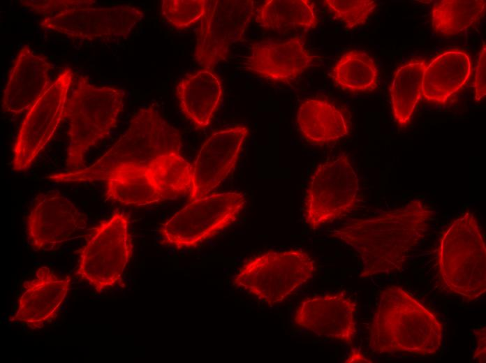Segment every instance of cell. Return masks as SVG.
I'll use <instances>...</instances> for the list:
<instances>
[{
  "mask_svg": "<svg viewBox=\"0 0 486 363\" xmlns=\"http://www.w3.org/2000/svg\"><path fill=\"white\" fill-rule=\"evenodd\" d=\"M106 198L125 205L142 206L165 200L148 174L141 170L115 173L106 180Z\"/></svg>",
  "mask_w": 486,
  "mask_h": 363,
  "instance_id": "obj_26",
  "label": "cell"
},
{
  "mask_svg": "<svg viewBox=\"0 0 486 363\" xmlns=\"http://www.w3.org/2000/svg\"><path fill=\"white\" fill-rule=\"evenodd\" d=\"M358 349L352 350L345 362H371Z\"/></svg>",
  "mask_w": 486,
  "mask_h": 363,
  "instance_id": "obj_32",
  "label": "cell"
},
{
  "mask_svg": "<svg viewBox=\"0 0 486 363\" xmlns=\"http://www.w3.org/2000/svg\"><path fill=\"white\" fill-rule=\"evenodd\" d=\"M471 64L470 56L461 50H449L437 55L427 65L424 73L423 98L445 104L468 82Z\"/></svg>",
  "mask_w": 486,
  "mask_h": 363,
  "instance_id": "obj_20",
  "label": "cell"
},
{
  "mask_svg": "<svg viewBox=\"0 0 486 363\" xmlns=\"http://www.w3.org/2000/svg\"><path fill=\"white\" fill-rule=\"evenodd\" d=\"M255 20L260 27L275 30L316 27L318 17L314 1L309 0H269L256 10Z\"/></svg>",
  "mask_w": 486,
  "mask_h": 363,
  "instance_id": "obj_22",
  "label": "cell"
},
{
  "mask_svg": "<svg viewBox=\"0 0 486 363\" xmlns=\"http://www.w3.org/2000/svg\"><path fill=\"white\" fill-rule=\"evenodd\" d=\"M433 215L422 200L414 199L376 216L351 219L330 235L358 254L361 279L392 274L402 269L411 251L426 235Z\"/></svg>",
  "mask_w": 486,
  "mask_h": 363,
  "instance_id": "obj_1",
  "label": "cell"
},
{
  "mask_svg": "<svg viewBox=\"0 0 486 363\" xmlns=\"http://www.w3.org/2000/svg\"><path fill=\"white\" fill-rule=\"evenodd\" d=\"M52 65L47 58L36 54L28 45L17 54L2 96V108L11 114L28 110L51 83Z\"/></svg>",
  "mask_w": 486,
  "mask_h": 363,
  "instance_id": "obj_18",
  "label": "cell"
},
{
  "mask_svg": "<svg viewBox=\"0 0 486 363\" xmlns=\"http://www.w3.org/2000/svg\"><path fill=\"white\" fill-rule=\"evenodd\" d=\"M124 91L114 87H97L80 76L65 108L69 121L66 165L70 171L84 168L88 151L106 138L117 125L124 108Z\"/></svg>",
  "mask_w": 486,
  "mask_h": 363,
  "instance_id": "obj_4",
  "label": "cell"
},
{
  "mask_svg": "<svg viewBox=\"0 0 486 363\" xmlns=\"http://www.w3.org/2000/svg\"><path fill=\"white\" fill-rule=\"evenodd\" d=\"M73 73L65 68L27 110L13 147L15 170L29 168L54 134L65 116Z\"/></svg>",
  "mask_w": 486,
  "mask_h": 363,
  "instance_id": "obj_10",
  "label": "cell"
},
{
  "mask_svg": "<svg viewBox=\"0 0 486 363\" xmlns=\"http://www.w3.org/2000/svg\"><path fill=\"white\" fill-rule=\"evenodd\" d=\"M143 17L142 10L131 6L91 7L45 17L40 25L71 38L113 40L126 38Z\"/></svg>",
  "mask_w": 486,
  "mask_h": 363,
  "instance_id": "obj_12",
  "label": "cell"
},
{
  "mask_svg": "<svg viewBox=\"0 0 486 363\" xmlns=\"http://www.w3.org/2000/svg\"><path fill=\"white\" fill-rule=\"evenodd\" d=\"M128 225V216L115 212L94 229L80 251L75 274L98 292L122 278L132 255Z\"/></svg>",
  "mask_w": 486,
  "mask_h": 363,
  "instance_id": "obj_7",
  "label": "cell"
},
{
  "mask_svg": "<svg viewBox=\"0 0 486 363\" xmlns=\"http://www.w3.org/2000/svg\"><path fill=\"white\" fill-rule=\"evenodd\" d=\"M245 203L244 195L235 191L192 201L161 225L162 242L177 249L196 246L232 224Z\"/></svg>",
  "mask_w": 486,
  "mask_h": 363,
  "instance_id": "obj_9",
  "label": "cell"
},
{
  "mask_svg": "<svg viewBox=\"0 0 486 363\" xmlns=\"http://www.w3.org/2000/svg\"><path fill=\"white\" fill-rule=\"evenodd\" d=\"M297 123L304 138L314 145L339 140L350 131L346 114L323 98H307L302 101L297 110Z\"/></svg>",
  "mask_w": 486,
  "mask_h": 363,
  "instance_id": "obj_21",
  "label": "cell"
},
{
  "mask_svg": "<svg viewBox=\"0 0 486 363\" xmlns=\"http://www.w3.org/2000/svg\"><path fill=\"white\" fill-rule=\"evenodd\" d=\"M355 312L356 303L340 291L304 299L294 322L317 336L351 344L356 334Z\"/></svg>",
  "mask_w": 486,
  "mask_h": 363,
  "instance_id": "obj_15",
  "label": "cell"
},
{
  "mask_svg": "<svg viewBox=\"0 0 486 363\" xmlns=\"http://www.w3.org/2000/svg\"><path fill=\"white\" fill-rule=\"evenodd\" d=\"M254 13L251 0L205 1L196 34V61L211 69L225 59L231 45L244 36Z\"/></svg>",
  "mask_w": 486,
  "mask_h": 363,
  "instance_id": "obj_11",
  "label": "cell"
},
{
  "mask_svg": "<svg viewBox=\"0 0 486 363\" xmlns=\"http://www.w3.org/2000/svg\"><path fill=\"white\" fill-rule=\"evenodd\" d=\"M443 325L436 316L397 286L380 293L369 325V346L378 354H436L442 343Z\"/></svg>",
  "mask_w": 486,
  "mask_h": 363,
  "instance_id": "obj_3",
  "label": "cell"
},
{
  "mask_svg": "<svg viewBox=\"0 0 486 363\" xmlns=\"http://www.w3.org/2000/svg\"><path fill=\"white\" fill-rule=\"evenodd\" d=\"M69 276L59 277L47 267H40L35 276L25 281L17 307L10 321L38 329L54 320L70 290Z\"/></svg>",
  "mask_w": 486,
  "mask_h": 363,
  "instance_id": "obj_17",
  "label": "cell"
},
{
  "mask_svg": "<svg viewBox=\"0 0 486 363\" xmlns=\"http://www.w3.org/2000/svg\"><path fill=\"white\" fill-rule=\"evenodd\" d=\"M248 133L243 126L226 128L213 133L203 143L192 166L189 202L207 196L227 177Z\"/></svg>",
  "mask_w": 486,
  "mask_h": 363,
  "instance_id": "obj_14",
  "label": "cell"
},
{
  "mask_svg": "<svg viewBox=\"0 0 486 363\" xmlns=\"http://www.w3.org/2000/svg\"><path fill=\"white\" fill-rule=\"evenodd\" d=\"M179 131L171 126L154 105L140 108L127 131L92 165L48 176L58 183L106 181L124 171L148 172L180 154Z\"/></svg>",
  "mask_w": 486,
  "mask_h": 363,
  "instance_id": "obj_2",
  "label": "cell"
},
{
  "mask_svg": "<svg viewBox=\"0 0 486 363\" xmlns=\"http://www.w3.org/2000/svg\"><path fill=\"white\" fill-rule=\"evenodd\" d=\"M323 3L348 29L364 24L377 6L373 0H325Z\"/></svg>",
  "mask_w": 486,
  "mask_h": 363,
  "instance_id": "obj_27",
  "label": "cell"
},
{
  "mask_svg": "<svg viewBox=\"0 0 486 363\" xmlns=\"http://www.w3.org/2000/svg\"><path fill=\"white\" fill-rule=\"evenodd\" d=\"M478 220L471 212L455 218L442 234L437 250L441 283L467 302L486 290V249Z\"/></svg>",
  "mask_w": 486,
  "mask_h": 363,
  "instance_id": "obj_5",
  "label": "cell"
},
{
  "mask_svg": "<svg viewBox=\"0 0 486 363\" xmlns=\"http://www.w3.org/2000/svg\"><path fill=\"white\" fill-rule=\"evenodd\" d=\"M485 0H441L431 12L434 30L446 36L459 34L478 24L485 14Z\"/></svg>",
  "mask_w": 486,
  "mask_h": 363,
  "instance_id": "obj_25",
  "label": "cell"
},
{
  "mask_svg": "<svg viewBox=\"0 0 486 363\" xmlns=\"http://www.w3.org/2000/svg\"><path fill=\"white\" fill-rule=\"evenodd\" d=\"M485 66H486V48L483 43V47L478 54L476 67L474 78V98L479 101L486 94L485 90Z\"/></svg>",
  "mask_w": 486,
  "mask_h": 363,
  "instance_id": "obj_30",
  "label": "cell"
},
{
  "mask_svg": "<svg viewBox=\"0 0 486 363\" xmlns=\"http://www.w3.org/2000/svg\"><path fill=\"white\" fill-rule=\"evenodd\" d=\"M334 84L353 93L374 91L378 83V71L373 59L365 52L353 50L344 53L330 71Z\"/></svg>",
  "mask_w": 486,
  "mask_h": 363,
  "instance_id": "obj_24",
  "label": "cell"
},
{
  "mask_svg": "<svg viewBox=\"0 0 486 363\" xmlns=\"http://www.w3.org/2000/svg\"><path fill=\"white\" fill-rule=\"evenodd\" d=\"M314 59L304 38L296 36L281 41L267 39L252 43L244 66L262 77L287 83L307 70Z\"/></svg>",
  "mask_w": 486,
  "mask_h": 363,
  "instance_id": "obj_16",
  "label": "cell"
},
{
  "mask_svg": "<svg viewBox=\"0 0 486 363\" xmlns=\"http://www.w3.org/2000/svg\"><path fill=\"white\" fill-rule=\"evenodd\" d=\"M205 0H163L161 13L177 28H185L202 18Z\"/></svg>",
  "mask_w": 486,
  "mask_h": 363,
  "instance_id": "obj_28",
  "label": "cell"
},
{
  "mask_svg": "<svg viewBox=\"0 0 486 363\" xmlns=\"http://www.w3.org/2000/svg\"><path fill=\"white\" fill-rule=\"evenodd\" d=\"M179 106L197 128L207 127L217 110L223 94L220 77L204 68L185 76L177 86Z\"/></svg>",
  "mask_w": 486,
  "mask_h": 363,
  "instance_id": "obj_19",
  "label": "cell"
},
{
  "mask_svg": "<svg viewBox=\"0 0 486 363\" xmlns=\"http://www.w3.org/2000/svg\"><path fill=\"white\" fill-rule=\"evenodd\" d=\"M427 62L412 59L399 67L390 89L395 119L401 126L407 125L422 96V81Z\"/></svg>",
  "mask_w": 486,
  "mask_h": 363,
  "instance_id": "obj_23",
  "label": "cell"
},
{
  "mask_svg": "<svg viewBox=\"0 0 486 363\" xmlns=\"http://www.w3.org/2000/svg\"><path fill=\"white\" fill-rule=\"evenodd\" d=\"M21 3L31 11L43 15L45 17H54L75 9L91 8L96 5V1L92 0H31L21 1Z\"/></svg>",
  "mask_w": 486,
  "mask_h": 363,
  "instance_id": "obj_29",
  "label": "cell"
},
{
  "mask_svg": "<svg viewBox=\"0 0 486 363\" xmlns=\"http://www.w3.org/2000/svg\"><path fill=\"white\" fill-rule=\"evenodd\" d=\"M477 339V347L473 353V359L478 362H485L486 339L485 327L474 331Z\"/></svg>",
  "mask_w": 486,
  "mask_h": 363,
  "instance_id": "obj_31",
  "label": "cell"
},
{
  "mask_svg": "<svg viewBox=\"0 0 486 363\" xmlns=\"http://www.w3.org/2000/svg\"><path fill=\"white\" fill-rule=\"evenodd\" d=\"M315 271V261L302 249L268 251L246 260L233 282L272 306L306 283Z\"/></svg>",
  "mask_w": 486,
  "mask_h": 363,
  "instance_id": "obj_6",
  "label": "cell"
},
{
  "mask_svg": "<svg viewBox=\"0 0 486 363\" xmlns=\"http://www.w3.org/2000/svg\"><path fill=\"white\" fill-rule=\"evenodd\" d=\"M359 190L358 175L346 154L319 164L306 190V223L316 230L346 215L355 207Z\"/></svg>",
  "mask_w": 486,
  "mask_h": 363,
  "instance_id": "obj_8",
  "label": "cell"
},
{
  "mask_svg": "<svg viewBox=\"0 0 486 363\" xmlns=\"http://www.w3.org/2000/svg\"><path fill=\"white\" fill-rule=\"evenodd\" d=\"M87 225V217L57 192L40 194L27 218L29 242L36 251L57 249Z\"/></svg>",
  "mask_w": 486,
  "mask_h": 363,
  "instance_id": "obj_13",
  "label": "cell"
}]
</instances>
